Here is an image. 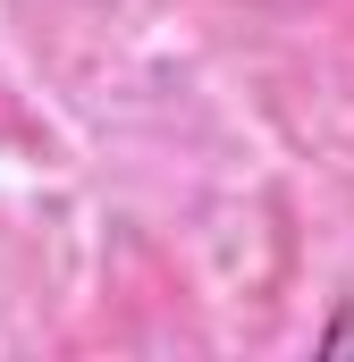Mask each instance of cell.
I'll return each instance as SVG.
<instances>
[{"mask_svg": "<svg viewBox=\"0 0 354 362\" xmlns=\"http://www.w3.org/2000/svg\"><path fill=\"white\" fill-rule=\"evenodd\" d=\"M321 346H329V354H354V312H338V320L321 329Z\"/></svg>", "mask_w": 354, "mask_h": 362, "instance_id": "1", "label": "cell"}]
</instances>
